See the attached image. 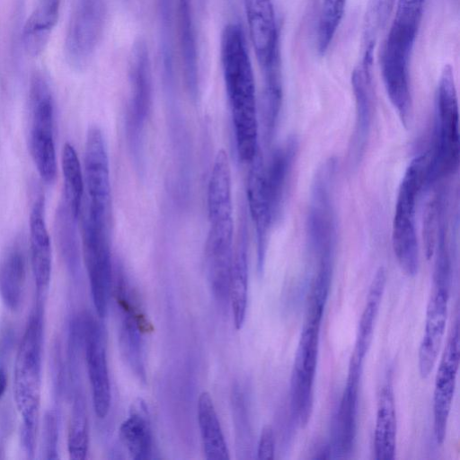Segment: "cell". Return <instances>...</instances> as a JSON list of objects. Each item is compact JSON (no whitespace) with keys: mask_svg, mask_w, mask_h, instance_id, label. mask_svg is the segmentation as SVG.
<instances>
[{"mask_svg":"<svg viewBox=\"0 0 460 460\" xmlns=\"http://www.w3.org/2000/svg\"><path fill=\"white\" fill-rule=\"evenodd\" d=\"M25 279L24 253L21 246L14 243L0 256V296L4 305L12 311L21 306Z\"/></svg>","mask_w":460,"mask_h":460,"instance_id":"cell-27","label":"cell"},{"mask_svg":"<svg viewBox=\"0 0 460 460\" xmlns=\"http://www.w3.org/2000/svg\"><path fill=\"white\" fill-rule=\"evenodd\" d=\"M275 455V437L270 426H265L261 432L257 457L261 460H271Z\"/></svg>","mask_w":460,"mask_h":460,"instance_id":"cell-36","label":"cell"},{"mask_svg":"<svg viewBox=\"0 0 460 460\" xmlns=\"http://www.w3.org/2000/svg\"><path fill=\"white\" fill-rule=\"evenodd\" d=\"M59 5L60 0H38L22 33L24 48L31 56L37 57L45 49L58 22Z\"/></svg>","mask_w":460,"mask_h":460,"instance_id":"cell-30","label":"cell"},{"mask_svg":"<svg viewBox=\"0 0 460 460\" xmlns=\"http://www.w3.org/2000/svg\"><path fill=\"white\" fill-rule=\"evenodd\" d=\"M247 201L257 239V270L263 272L268 240L274 225L264 182V163L261 152L248 164Z\"/></svg>","mask_w":460,"mask_h":460,"instance_id":"cell-20","label":"cell"},{"mask_svg":"<svg viewBox=\"0 0 460 460\" xmlns=\"http://www.w3.org/2000/svg\"><path fill=\"white\" fill-rule=\"evenodd\" d=\"M434 144L429 153L425 189L457 172L459 168L458 102L454 71L443 67L436 92Z\"/></svg>","mask_w":460,"mask_h":460,"instance_id":"cell-4","label":"cell"},{"mask_svg":"<svg viewBox=\"0 0 460 460\" xmlns=\"http://www.w3.org/2000/svg\"><path fill=\"white\" fill-rule=\"evenodd\" d=\"M418 30L416 25L394 19L380 58L387 96L405 128L411 119L409 65Z\"/></svg>","mask_w":460,"mask_h":460,"instance_id":"cell-6","label":"cell"},{"mask_svg":"<svg viewBox=\"0 0 460 460\" xmlns=\"http://www.w3.org/2000/svg\"><path fill=\"white\" fill-rule=\"evenodd\" d=\"M84 164L88 198L86 211L93 216L111 219L109 155L103 133L96 126L91 127L87 131Z\"/></svg>","mask_w":460,"mask_h":460,"instance_id":"cell-12","label":"cell"},{"mask_svg":"<svg viewBox=\"0 0 460 460\" xmlns=\"http://www.w3.org/2000/svg\"><path fill=\"white\" fill-rule=\"evenodd\" d=\"M395 0H376V9L378 24L385 26L394 7Z\"/></svg>","mask_w":460,"mask_h":460,"instance_id":"cell-37","label":"cell"},{"mask_svg":"<svg viewBox=\"0 0 460 460\" xmlns=\"http://www.w3.org/2000/svg\"><path fill=\"white\" fill-rule=\"evenodd\" d=\"M129 96L126 116V134L136 159H138L142 137L152 106V74L148 48L144 40H137L128 60Z\"/></svg>","mask_w":460,"mask_h":460,"instance_id":"cell-9","label":"cell"},{"mask_svg":"<svg viewBox=\"0 0 460 460\" xmlns=\"http://www.w3.org/2000/svg\"><path fill=\"white\" fill-rule=\"evenodd\" d=\"M82 243L93 303L99 317H104L112 285L110 221L85 212L82 225Z\"/></svg>","mask_w":460,"mask_h":460,"instance_id":"cell-8","label":"cell"},{"mask_svg":"<svg viewBox=\"0 0 460 460\" xmlns=\"http://www.w3.org/2000/svg\"><path fill=\"white\" fill-rule=\"evenodd\" d=\"M61 166L64 179L62 202L78 218L82 208L84 179L77 153L68 143L62 150Z\"/></svg>","mask_w":460,"mask_h":460,"instance_id":"cell-31","label":"cell"},{"mask_svg":"<svg viewBox=\"0 0 460 460\" xmlns=\"http://www.w3.org/2000/svg\"><path fill=\"white\" fill-rule=\"evenodd\" d=\"M397 418L393 385L390 380L382 386L376 408L374 453L376 460H394L396 453Z\"/></svg>","mask_w":460,"mask_h":460,"instance_id":"cell-24","label":"cell"},{"mask_svg":"<svg viewBox=\"0 0 460 460\" xmlns=\"http://www.w3.org/2000/svg\"><path fill=\"white\" fill-rule=\"evenodd\" d=\"M330 283L312 280L304 324L290 382L291 411L300 428L305 427L314 406V384L318 360L320 330Z\"/></svg>","mask_w":460,"mask_h":460,"instance_id":"cell-3","label":"cell"},{"mask_svg":"<svg viewBox=\"0 0 460 460\" xmlns=\"http://www.w3.org/2000/svg\"><path fill=\"white\" fill-rule=\"evenodd\" d=\"M114 296L120 316L119 344L121 355L135 376L145 382L143 334L151 330V323L123 275L117 277Z\"/></svg>","mask_w":460,"mask_h":460,"instance_id":"cell-11","label":"cell"},{"mask_svg":"<svg viewBox=\"0 0 460 460\" xmlns=\"http://www.w3.org/2000/svg\"><path fill=\"white\" fill-rule=\"evenodd\" d=\"M30 255L36 289V305L45 306L52 271V255L42 196L34 199L30 213Z\"/></svg>","mask_w":460,"mask_h":460,"instance_id":"cell-19","label":"cell"},{"mask_svg":"<svg viewBox=\"0 0 460 460\" xmlns=\"http://www.w3.org/2000/svg\"><path fill=\"white\" fill-rule=\"evenodd\" d=\"M197 416L205 458L228 460L229 450L213 400L208 392H202L198 399Z\"/></svg>","mask_w":460,"mask_h":460,"instance_id":"cell-28","label":"cell"},{"mask_svg":"<svg viewBox=\"0 0 460 460\" xmlns=\"http://www.w3.org/2000/svg\"><path fill=\"white\" fill-rule=\"evenodd\" d=\"M386 284V271L380 267L370 284L366 304L358 322L355 346L351 357L364 362L373 340L376 322Z\"/></svg>","mask_w":460,"mask_h":460,"instance_id":"cell-29","label":"cell"},{"mask_svg":"<svg viewBox=\"0 0 460 460\" xmlns=\"http://www.w3.org/2000/svg\"><path fill=\"white\" fill-rule=\"evenodd\" d=\"M449 288V283L433 281L418 350V368L422 378H427L433 370L441 349L448 314Z\"/></svg>","mask_w":460,"mask_h":460,"instance_id":"cell-17","label":"cell"},{"mask_svg":"<svg viewBox=\"0 0 460 460\" xmlns=\"http://www.w3.org/2000/svg\"><path fill=\"white\" fill-rule=\"evenodd\" d=\"M460 361L459 322L448 333L438 367L433 393V429L437 444L444 443Z\"/></svg>","mask_w":460,"mask_h":460,"instance_id":"cell-16","label":"cell"},{"mask_svg":"<svg viewBox=\"0 0 460 460\" xmlns=\"http://www.w3.org/2000/svg\"><path fill=\"white\" fill-rule=\"evenodd\" d=\"M75 217L61 201L56 217V231L59 248L66 267L75 272L79 266V245Z\"/></svg>","mask_w":460,"mask_h":460,"instance_id":"cell-33","label":"cell"},{"mask_svg":"<svg viewBox=\"0 0 460 460\" xmlns=\"http://www.w3.org/2000/svg\"><path fill=\"white\" fill-rule=\"evenodd\" d=\"M79 323L93 410L103 419L110 411L111 393L102 329L91 315L79 318Z\"/></svg>","mask_w":460,"mask_h":460,"instance_id":"cell-15","label":"cell"},{"mask_svg":"<svg viewBox=\"0 0 460 460\" xmlns=\"http://www.w3.org/2000/svg\"><path fill=\"white\" fill-rule=\"evenodd\" d=\"M220 61L237 155L242 163L249 164L260 150L256 91L245 35L237 22L227 23L222 31Z\"/></svg>","mask_w":460,"mask_h":460,"instance_id":"cell-1","label":"cell"},{"mask_svg":"<svg viewBox=\"0 0 460 460\" xmlns=\"http://www.w3.org/2000/svg\"><path fill=\"white\" fill-rule=\"evenodd\" d=\"M89 445L88 419L85 401L80 391L75 390L68 427L67 450L73 460H84Z\"/></svg>","mask_w":460,"mask_h":460,"instance_id":"cell-32","label":"cell"},{"mask_svg":"<svg viewBox=\"0 0 460 460\" xmlns=\"http://www.w3.org/2000/svg\"><path fill=\"white\" fill-rule=\"evenodd\" d=\"M30 148L40 178L52 182L57 174L54 139V100L47 79L34 74L30 84Z\"/></svg>","mask_w":460,"mask_h":460,"instance_id":"cell-7","label":"cell"},{"mask_svg":"<svg viewBox=\"0 0 460 460\" xmlns=\"http://www.w3.org/2000/svg\"><path fill=\"white\" fill-rule=\"evenodd\" d=\"M106 19L104 0L75 1L65 40L66 58L75 69H83L91 61L102 38Z\"/></svg>","mask_w":460,"mask_h":460,"instance_id":"cell-10","label":"cell"},{"mask_svg":"<svg viewBox=\"0 0 460 460\" xmlns=\"http://www.w3.org/2000/svg\"><path fill=\"white\" fill-rule=\"evenodd\" d=\"M297 150L296 138L289 137L275 149L264 166L265 190L274 224L283 209Z\"/></svg>","mask_w":460,"mask_h":460,"instance_id":"cell-22","label":"cell"},{"mask_svg":"<svg viewBox=\"0 0 460 460\" xmlns=\"http://www.w3.org/2000/svg\"><path fill=\"white\" fill-rule=\"evenodd\" d=\"M233 237V219L210 223L205 245V268L210 289L219 300L228 299Z\"/></svg>","mask_w":460,"mask_h":460,"instance_id":"cell-18","label":"cell"},{"mask_svg":"<svg viewBox=\"0 0 460 460\" xmlns=\"http://www.w3.org/2000/svg\"><path fill=\"white\" fill-rule=\"evenodd\" d=\"M226 153H217L208 188L209 223L233 219L231 170Z\"/></svg>","mask_w":460,"mask_h":460,"instance_id":"cell-26","label":"cell"},{"mask_svg":"<svg viewBox=\"0 0 460 460\" xmlns=\"http://www.w3.org/2000/svg\"><path fill=\"white\" fill-rule=\"evenodd\" d=\"M373 51L374 40L371 36H368L363 58L354 68L351 75L356 103L355 127L349 152L351 164H357L363 155L374 118Z\"/></svg>","mask_w":460,"mask_h":460,"instance_id":"cell-14","label":"cell"},{"mask_svg":"<svg viewBox=\"0 0 460 460\" xmlns=\"http://www.w3.org/2000/svg\"><path fill=\"white\" fill-rule=\"evenodd\" d=\"M7 386V378L5 373L0 369V397L4 394Z\"/></svg>","mask_w":460,"mask_h":460,"instance_id":"cell-38","label":"cell"},{"mask_svg":"<svg viewBox=\"0 0 460 460\" xmlns=\"http://www.w3.org/2000/svg\"><path fill=\"white\" fill-rule=\"evenodd\" d=\"M119 438L132 459L145 460L151 457V422L146 404L142 399L132 403L128 418L120 425Z\"/></svg>","mask_w":460,"mask_h":460,"instance_id":"cell-25","label":"cell"},{"mask_svg":"<svg viewBox=\"0 0 460 460\" xmlns=\"http://www.w3.org/2000/svg\"><path fill=\"white\" fill-rule=\"evenodd\" d=\"M43 453L44 458L55 460L58 458V419L53 411H49L43 420Z\"/></svg>","mask_w":460,"mask_h":460,"instance_id":"cell-35","label":"cell"},{"mask_svg":"<svg viewBox=\"0 0 460 460\" xmlns=\"http://www.w3.org/2000/svg\"><path fill=\"white\" fill-rule=\"evenodd\" d=\"M44 307L35 306L20 342L13 370V395L22 420V446L33 457L42 384Z\"/></svg>","mask_w":460,"mask_h":460,"instance_id":"cell-2","label":"cell"},{"mask_svg":"<svg viewBox=\"0 0 460 460\" xmlns=\"http://www.w3.org/2000/svg\"><path fill=\"white\" fill-rule=\"evenodd\" d=\"M429 152L415 156L399 186L393 221V249L398 264L409 277L418 273L420 259L416 231V203L425 190Z\"/></svg>","mask_w":460,"mask_h":460,"instance_id":"cell-5","label":"cell"},{"mask_svg":"<svg viewBox=\"0 0 460 460\" xmlns=\"http://www.w3.org/2000/svg\"><path fill=\"white\" fill-rule=\"evenodd\" d=\"M363 363L350 357L346 385L334 428V449L345 456L351 452L356 438L358 391Z\"/></svg>","mask_w":460,"mask_h":460,"instance_id":"cell-21","label":"cell"},{"mask_svg":"<svg viewBox=\"0 0 460 460\" xmlns=\"http://www.w3.org/2000/svg\"><path fill=\"white\" fill-rule=\"evenodd\" d=\"M347 0H323L316 32L319 54L328 49L344 14Z\"/></svg>","mask_w":460,"mask_h":460,"instance_id":"cell-34","label":"cell"},{"mask_svg":"<svg viewBox=\"0 0 460 460\" xmlns=\"http://www.w3.org/2000/svg\"><path fill=\"white\" fill-rule=\"evenodd\" d=\"M251 42L263 78L281 75L279 31L271 0H243Z\"/></svg>","mask_w":460,"mask_h":460,"instance_id":"cell-13","label":"cell"},{"mask_svg":"<svg viewBox=\"0 0 460 460\" xmlns=\"http://www.w3.org/2000/svg\"><path fill=\"white\" fill-rule=\"evenodd\" d=\"M247 225L245 217L242 219L233 261L229 280L228 299L230 300L234 324L240 330L244 323L248 298V259H247Z\"/></svg>","mask_w":460,"mask_h":460,"instance_id":"cell-23","label":"cell"}]
</instances>
